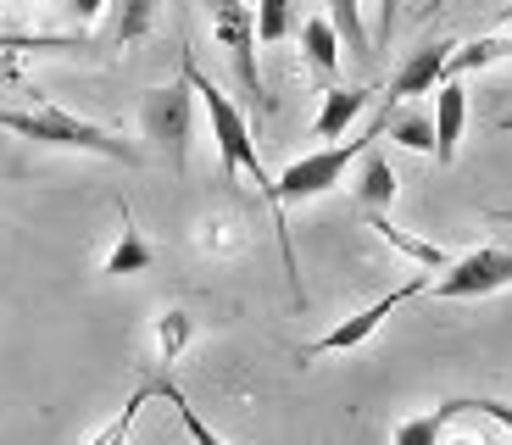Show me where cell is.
I'll return each mask as SVG.
<instances>
[{
  "label": "cell",
  "mask_w": 512,
  "mask_h": 445,
  "mask_svg": "<svg viewBox=\"0 0 512 445\" xmlns=\"http://www.w3.org/2000/svg\"><path fill=\"white\" fill-rule=\"evenodd\" d=\"M301 51H307V62L318 78L340 73V28H334V17H307V23H301Z\"/></svg>",
  "instance_id": "4fadbf2b"
},
{
  "label": "cell",
  "mask_w": 512,
  "mask_h": 445,
  "mask_svg": "<svg viewBox=\"0 0 512 445\" xmlns=\"http://www.w3.org/2000/svg\"><path fill=\"white\" fill-rule=\"evenodd\" d=\"M501 128H512V112H507V117H501Z\"/></svg>",
  "instance_id": "484cf974"
},
{
  "label": "cell",
  "mask_w": 512,
  "mask_h": 445,
  "mask_svg": "<svg viewBox=\"0 0 512 445\" xmlns=\"http://www.w3.org/2000/svg\"><path fill=\"white\" fill-rule=\"evenodd\" d=\"M140 123H145V140L162 145V156L184 173V162H190V134H195V84L184 78V67H179L173 84L145 95Z\"/></svg>",
  "instance_id": "277c9868"
},
{
  "label": "cell",
  "mask_w": 512,
  "mask_h": 445,
  "mask_svg": "<svg viewBox=\"0 0 512 445\" xmlns=\"http://www.w3.org/2000/svg\"><path fill=\"white\" fill-rule=\"evenodd\" d=\"M256 39L262 45H279L295 34V0H256Z\"/></svg>",
  "instance_id": "e0dca14e"
},
{
  "label": "cell",
  "mask_w": 512,
  "mask_h": 445,
  "mask_svg": "<svg viewBox=\"0 0 512 445\" xmlns=\"http://www.w3.org/2000/svg\"><path fill=\"white\" fill-rule=\"evenodd\" d=\"M390 140L407 145V151H429L435 156V117H423V112H390Z\"/></svg>",
  "instance_id": "2e32d148"
},
{
  "label": "cell",
  "mask_w": 512,
  "mask_h": 445,
  "mask_svg": "<svg viewBox=\"0 0 512 445\" xmlns=\"http://www.w3.org/2000/svg\"><path fill=\"white\" fill-rule=\"evenodd\" d=\"M362 112H368V89H329V95H323V106H318L312 134H318V140H340V134H346Z\"/></svg>",
  "instance_id": "8fae6325"
},
{
  "label": "cell",
  "mask_w": 512,
  "mask_h": 445,
  "mask_svg": "<svg viewBox=\"0 0 512 445\" xmlns=\"http://www.w3.org/2000/svg\"><path fill=\"white\" fill-rule=\"evenodd\" d=\"M429 290V279H412V284H401V290H390V295H379V301L373 306H362V312H351L346 323H334L329 334H318V340L312 345H301V356H329V351H357L362 340H373V334H379V323L390 318V312H396L401 301H412V295H423Z\"/></svg>",
  "instance_id": "52a82bcc"
},
{
  "label": "cell",
  "mask_w": 512,
  "mask_h": 445,
  "mask_svg": "<svg viewBox=\"0 0 512 445\" xmlns=\"http://www.w3.org/2000/svg\"><path fill=\"white\" fill-rule=\"evenodd\" d=\"M145 267H151V245H145V234L134 229V217L123 206V229H117V245L106 251L101 273L106 279H128V273H145Z\"/></svg>",
  "instance_id": "7c38bea8"
},
{
  "label": "cell",
  "mask_w": 512,
  "mask_h": 445,
  "mask_svg": "<svg viewBox=\"0 0 512 445\" xmlns=\"http://www.w3.org/2000/svg\"><path fill=\"white\" fill-rule=\"evenodd\" d=\"M329 17H334V28H340V45H351L362 62H373V39H368V28H362V0H329Z\"/></svg>",
  "instance_id": "9a60e30c"
},
{
  "label": "cell",
  "mask_w": 512,
  "mask_h": 445,
  "mask_svg": "<svg viewBox=\"0 0 512 445\" xmlns=\"http://www.w3.org/2000/svg\"><path fill=\"white\" fill-rule=\"evenodd\" d=\"M67 12H73L78 23H90V17H101V12H106V0H67Z\"/></svg>",
  "instance_id": "603a6c76"
},
{
  "label": "cell",
  "mask_w": 512,
  "mask_h": 445,
  "mask_svg": "<svg viewBox=\"0 0 512 445\" xmlns=\"http://www.w3.org/2000/svg\"><path fill=\"white\" fill-rule=\"evenodd\" d=\"M156 334H162V356L173 362V356L190 345V318H184V312H162V318H156Z\"/></svg>",
  "instance_id": "44dd1931"
},
{
  "label": "cell",
  "mask_w": 512,
  "mask_h": 445,
  "mask_svg": "<svg viewBox=\"0 0 512 445\" xmlns=\"http://www.w3.org/2000/svg\"><path fill=\"white\" fill-rule=\"evenodd\" d=\"M512 284V251H501V245H485V251H468L462 262H446V273H440L429 290L440 295V301H479V295H496Z\"/></svg>",
  "instance_id": "8992f818"
},
{
  "label": "cell",
  "mask_w": 512,
  "mask_h": 445,
  "mask_svg": "<svg viewBox=\"0 0 512 445\" xmlns=\"http://www.w3.org/2000/svg\"><path fill=\"white\" fill-rule=\"evenodd\" d=\"M446 407V418H457V412H479V418L501 423V429L512 434V401H490V395H462V401H440Z\"/></svg>",
  "instance_id": "ffe728a7"
},
{
  "label": "cell",
  "mask_w": 512,
  "mask_h": 445,
  "mask_svg": "<svg viewBox=\"0 0 512 445\" xmlns=\"http://www.w3.org/2000/svg\"><path fill=\"white\" fill-rule=\"evenodd\" d=\"M212 28H218V45L229 51L234 73H240L245 95H251V112L268 117L273 112V95L262 89V73H256V17L245 12L240 0H212Z\"/></svg>",
  "instance_id": "5b68a950"
},
{
  "label": "cell",
  "mask_w": 512,
  "mask_h": 445,
  "mask_svg": "<svg viewBox=\"0 0 512 445\" xmlns=\"http://www.w3.org/2000/svg\"><path fill=\"white\" fill-rule=\"evenodd\" d=\"M390 123V112L384 117H373V128L368 134H357V140H346L340 134V145H323V151H312V156H301V162H290L279 178H273V217H279V245H284V273H290V290H295V301H301V273H295V251H290V234H284V206H295V201H312V195H323V190H334L340 178H346V167L351 162H362V151L373 145V134Z\"/></svg>",
  "instance_id": "6da1fadb"
},
{
  "label": "cell",
  "mask_w": 512,
  "mask_h": 445,
  "mask_svg": "<svg viewBox=\"0 0 512 445\" xmlns=\"http://www.w3.org/2000/svg\"><path fill=\"white\" fill-rule=\"evenodd\" d=\"M446 429H451L446 407H435V412H423V418H407V423H396V434H390V440H396V445H435Z\"/></svg>",
  "instance_id": "d6986e66"
},
{
  "label": "cell",
  "mask_w": 512,
  "mask_h": 445,
  "mask_svg": "<svg viewBox=\"0 0 512 445\" xmlns=\"http://www.w3.org/2000/svg\"><path fill=\"white\" fill-rule=\"evenodd\" d=\"M435 6H446V0H435ZM435 6H429V12H435Z\"/></svg>",
  "instance_id": "4316f807"
},
{
  "label": "cell",
  "mask_w": 512,
  "mask_h": 445,
  "mask_svg": "<svg viewBox=\"0 0 512 445\" xmlns=\"http://www.w3.org/2000/svg\"><path fill=\"white\" fill-rule=\"evenodd\" d=\"M368 223L379 229V240H390L401 256H412L418 267H429V273H440V267H446V251H440V245H429V240H412V234H401L396 223H390V212H384V217H368Z\"/></svg>",
  "instance_id": "5bb4252c"
},
{
  "label": "cell",
  "mask_w": 512,
  "mask_h": 445,
  "mask_svg": "<svg viewBox=\"0 0 512 445\" xmlns=\"http://www.w3.org/2000/svg\"><path fill=\"white\" fill-rule=\"evenodd\" d=\"M12 78H17V73H12V67H6V62H0V84H12Z\"/></svg>",
  "instance_id": "cb8c5ba5"
},
{
  "label": "cell",
  "mask_w": 512,
  "mask_h": 445,
  "mask_svg": "<svg viewBox=\"0 0 512 445\" xmlns=\"http://www.w3.org/2000/svg\"><path fill=\"white\" fill-rule=\"evenodd\" d=\"M156 0H117V23H112V45H134L151 34Z\"/></svg>",
  "instance_id": "ac0fdd59"
},
{
  "label": "cell",
  "mask_w": 512,
  "mask_h": 445,
  "mask_svg": "<svg viewBox=\"0 0 512 445\" xmlns=\"http://www.w3.org/2000/svg\"><path fill=\"white\" fill-rule=\"evenodd\" d=\"M396 17H401V0H379V28H373V56L390 45V34H396Z\"/></svg>",
  "instance_id": "7402d4cb"
},
{
  "label": "cell",
  "mask_w": 512,
  "mask_h": 445,
  "mask_svg": "<svg viewBox=\"0 0 512 445\" xmlns=\"http://www.w3.org/2000/svg\"><path fill=\"white\" fill-rule=\"evenodd\" d=\"M390 201H396V167L368 145V151H362V173H357V206L368 217H384Z\"/></svg>",
  "instance_id": "30bf717a"
},
{
  "label": "cell",
  "mask_w": 512,
  "mask_h": 445,
  "mask_svg": "<svg viewBox=\"0 0 512 445\" xmlns=\"http://www.w3.org/2000/svg\"><path fill=\"white\" fill-rule=\"evenodd\" d=\"M501 217H512V212H501Z\"/></svg>",
  "instance_id": "83f0119b"
},
{
  "label": "cell",
  "mask_w": 512,
  "mask_h": 445,
  "mask_svg": "<svg viewBox=\"0 0 512 445\" xmlns=\"http://www.w3.org/2000/svg\"><path fill=\"white\" fill-rule=\"evenodd\" d=\"M184 78L195 84V101L206 106V123H212V140H218V162H223V178L229 173H245L256 184V190L268 195V206H279L273 201V178H268V167H262V156H256V140H251V123H245V112L223 95L212 78L201 73V67L184 56Z\"/></svg>",
  "instance_id": "3957f363"
},
{
  "label": "cell",
  "mask_w": 512,
  "mask_h": 445,
  "mask_svg": "<svg viewBox=\"0 0 512 445\" xmlns=\"http://www.w3.org/2000/svg\"><path fill=\"white\" fill-rule=\"evenodd\" d=\"M0 128L17 134V140L56 145V151H90V156H106V162H123V167L140 162V151H134L128 140H117L112 128L84 123V117L62 112V106H34V112H12V106H0Z\"/></svg>",
  "instance_id": "7a4b0ae2"
},
{
  "label": "cell",
  "mask_w": 512,
  "mask_h": 445,
  "mask_svg": "<svg viewBox=\"0 0 512 445\" xmlns=\"http://www.w3.org/2000/svg\"><path fill=\"white\" fill-rule=\"evenodd\" d=\"M501 23H512V6H507V12H501Z\"/></svg>",
  "instance_id": "d4e9b609"
},
{
  "label": "cell",
  "mask_w": 512,
  "mask_h": 445,
  "mask_svg": "<svg viewBox=\"0 0 512 445\" xmlns=\"http://www.w3.org/2000/svg\"><path fill=\"white\" fill-rule=\"evenodd\" d=\"M462 128H468V89L462 78H440L435 84V162H457Z\"/></svg>",
  "instance_id": "9c48e42d"
},
{
  "label": "cell",
  "mask_w": 512,
  "mask_h": 445,
  "mask_svg": "<svg viewBox=\"0 0 512 445\" xmlns=\"http://www.w3.org/2000/svg\"><path fill=\"white\" fill-rule=\"evenodd\" d=\"M446 62H451V45H440V39L435 45H418V51L396 67V78H390V89H384V101L401 106V101H412V95H429V89L446 78Z\"/></svg>",
  "instance_id": "ba28073f"
}]
</instances>
